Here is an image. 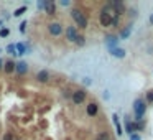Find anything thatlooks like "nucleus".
Listing matches in <instances>:
<instances>
[{"instance_id": "9d476101", "label": "nucleus", "mask_w": 153, "mask_h": 140, "mask_svg": "<svg viewBox=\"0 0 153 140\" xmlns=\"http://www.w3.org/2000/svg\"><path fill=\"white\" fill-rule=\"evenodd\" d=\"M109 51H111V54L115 58H124L125 56V50H122V48H112V50H109Z\"/></svg>"}, {"instance_id": "ddd939ff", "label": "nucleus", "mask_w": 153, "mask_h": 140, "mask_svg": "<svg viewBox=\"0 0 153 140\" xmlns=\"http://www.w3.org/2000/svg\"><path fill=\"white\" fill-rule=\"evenodd\" d=\"M45 8H46V13L48 15H54V12H56V5H54L53 2H48Z\"/></svg>"}, {"instance_id": "a878e982", "label": "nucleus", "mask_w": 153, "mask_h": 140, "mask_svg": "<svg viewBox=\"0 0 153 140\" xmlns=\"http://www.w3.org/2000/svg\"><path fill=\"white\" fill-rule=\"evenodd\" d=\"M150 23H152V25H153V13L150 15Z\"/></svg>"}, {"instance_id": "a211bd4d", "label": "nucleus", "mask_w": 153, "mask_h": 140, "mask_svg": "<svg viewBox=\"0 0 153 140\" xmlns=\"http://www.w3.org/2000/svg\"><path fill=\"white\" fill-rule=\"evenodd\" d=\"M130 30H132V26H127V28L122 32V35H120V36H122V38H127V36L130 35Z\"/></svg>"}, {"instance_id": "2eb2a0df", "label": "nucleus", "mask_w": 153, "mask_h": 140, "mask_svg": "<svg viewBox=\"0 0 153 140\" xmlns=\"http://www.w3.org/2000/svg\"><path fill=\"white\" fill-rule=\"evenodd\" d=\"M4 66H5V73H13V69H15V65H13V61H7V63H4Z\"/></svg>"}, {"instance_id": "1a4fd4ad", "label": "nucleus", "mask_w": 153, "mask_h": 140, "mask_svg": "<svg viewBox=\"0 0 153 140\" xmlns=\"http://www.w3.org/2000/svg\"><path fill=\"white\" fill-rule=\"evenodd\" d=\"M112 119H114V125H115V130H117V133H119V135H122V133H124V130H122L120 120H119V115L114 114V115H112Z\"/></svg>"}, {"instance_id": "423d86ee", "label": "nucleus", "mask_w": 153, "mask_h": 140, "mask_svg": "<svg viewBox=\"0 0 153 140\" xmlns=\"http://www.w3.org/2000/svg\"><path fill=\"white\" fill-rule=\"evenodd\" d=\"M48 30H50V33L53 36H59L61 33H63V26H61V23H50V25H48Z\"/></svg>"}, {"instance_id": "f8f14e48", "label": "nucleus", "mask_w": 153, "mask_h": 140, "mask_svg": "<svg viewBox=\"0 0 153 140\" xmlns=\"http://www.w3.org/2000/svg\"><path fill=\"white\" fill-rule=\"evenodd\" d=\"M38 79L41 81V83H46L48 79H50V73L45 71V69H43V71H40V73H38Z\"/></svg>"}, {"instance_id": "0eeeda50", "label": "nucleus", "mask_w": 153, "mask_h": 140, "mask_svg": "<svg viewBox=\"0 0 153 140\" xmlns=\"http://www.w3.org/2000/svg\"><path fill=\"white\" fill-rule=\"evenodd\" d=\"M105 43H107V46H109V50H112V48H117L119 38H117V36H112V35H109V36L105 38Z\"/></svg>"}, {"instance_id": "f03ea898", "label": "nucleus", "mask_w": 153, "mask_h": 140, "mask_svg": "<svg viewBox=\"0 0 153 140\" xmlns=\"http://www.w3.org/2000/svg\"><path fill=\"white\" fill-rule=\"evenodd\" d=\"M145 111H146V106H145V101L143 99H137L133 102V112H135V117L138 122H142V117L145 115Z\"/></svg>"}, {"instance_id": "20e7f679", "label": "nucleus", "mask_w": 153, "mask_h": 140, "mask_svg": "<svg viewBox=\"0 0 153 140\" xmlns=\"http://www.w3.org/2000/svg\"><path fill=\"white\" fill-rule=\"evenodd\" d=\"M86 101V91L84 89H78L72 92V102L74 104H82Z\"/></svg>"}, {"instance_id": "bb28decb", "label": "nucleus", "mask_w": 153, "mask_h": 140, "mask_svg": "<svg viewBox=\"0 0 153 140\" xmlns=\"http://www.w3.org/2000/svg\"><path fill=\"white\" fill-rule=\"evenodd\" d=\"M2 66H4V61H2V59H0V69H2Z\"/></svg>"}, {"instance_id": "6ab92c4d", "label": "nucleus", "mask_w": 153, "mask_h": 140, "mask_svg": "<svg viewBox=\"0 0 153 140\" xmlns=\"http://www.w3.org/2000/svg\"><path fill=\"white\" fill-rule=\"evenodd\" d=\"M74 43H78L79 46H82V45L86 43V41H84V36H82V35H79V36H78V40H76Z\"/></svg>"}, {"instance_id": "4468645a", "label": "nucleus", "mask_w": 153, "mask_h": 140, "mask_svg": "<svg viewBox=\"0 0 153 140\" xmlns=\"http://www.w3.org/2000/svg\"><path fill=\"white\" fill-rule=\"evenodd\" d=\"M15 48H17V54H25L26 53V46L23 43H17Z\"/></svg>"}, {"instance_id": "393cba45", "label": "nucleus", "mask_w": 153, "mask_h": 140, "mask_svg": "<svg viewBox=\"0 0 153 140\" xmlns=\"http://www.w3.org/2000/svg\"><path fill=\"white\" fill-rule=\"evenodd\" d=\"M146 101H148V102H153V92H148V94H146Z\"/></svg>"}, {"instance_id": "39448f33", "label": "nucleus", "mask_w": 153, "mask_h": 140, "mask_svg": "<svg viewBox=\"0 0 153 140\" xmlns=\"http://www.w3.org/2000/svg\"><path fill=\"white\" fill-rule=\"evenodd\" d=\"M78 36H79V33H78V28H76V26H68V28H66V40L76 41Z\"/></svg>"}, {"instance_id": "412c9836", "label": "nucleus", "mask_w": 153, "mask_h": 140, "mask_svg": "<svg viewBox=\"0 0 153 140\" xmlns=\"http://www.w3.org/2000/svg\"><path fill=\"white\" fill-rule=\"evenodd\" d=\"M4 140H13V135H12L10 132H7V133L4 135Z\"/></svg>"}, {"instance_id": "9b49d317", "label": "nucleus", "mask_w": 153, "mask_h": 140, "mask_svg": "<svg viewBox=\"0 0 153 140\" xmlns=\"http://www.w3.org/2000/svg\"><path fill=\"white\" fill-rule=\"evenodd\" d=\"M97 111H99V107H97V104H96V102H91V104L87 106V114H89V115H92V117L97 114Z\"/></svg>"}, {"instance_id": "aec40b11", "label": "nucleus", "mask_w": 153, "mask_h": 140, "mask_svg": "<svg viewBox=\"0 0 153 140\" xmlns=\"http://www.w3.org/2000/svg\"><path fill=\"white\" fill-rule=\"evenodd\" d=\"M46 4H48V0H43V2H38V4H36V7H38V8H45V7H46Z\"/></svg>"}, {"instance_id": "b1692460", "label": "nucleus", "mask_w": 153, "mask_h": 140, "mask_svg": "<svg viewBox=\"0 0 153 140\" xmlns=\"http://www.w3.org/2000/svg\"><path fill=\"white\" fill-rule=\"evenodd\" d=\"M25 30H26V22H23V23L20 25V32H21V33H25Z\"/></svg>"}, {"instance_id": "f257e3e1", "label": "nucleus", "mask_w": 153, "mask_h": 140, "mask_svg": "<svg viewBox=\"0 0 153 140\" xmlns=\"http://www.w3.org/2000/svg\"><path fill=\"white\" fill-rule=\"evenodd\" d=\"M115 12L111 10V7H105L104 12L100 13V25L102 26H111L114 25V20H115Z\"/></svg>"}, {"instance_id": "4be33fe9", "label": "nucleus", "mask_w": 153, "mask_h": 140, "mask_svg": "<svg viewBox=\"0 0 153 140\" xmlns=\"http://www.w3.org/2000/svg\"><path fill=\"white\" fill-rule=\"evenodd\" d=\"M0 36H2V38H5V36H8V30H7V28H4L2 32H0Z\"/></svg>"}, {"instance_id": "f3484780", "label": "nucleus", "mask_w": 153, "mask_h": 140, "mask_svg": "<svg viewBox=\"0 0 153 140\" xmlns=\"http://www.w3.org/2000/svg\"><path fill=\"white\" fill-rule=\"evenodd\" d=\"M7 53L12 54V56L17 54V48H15V45H8V46H7Z\"/></svg>"}, {"instance_id": "6e6552de", "label": "nucleus", "mask_w": 153, "mask_h": 140, "mask_svg": "<svg viewBox=\"0 0 153 140\" xmlns=\"http://www.w3.org/2000/svg\"><path fill=\"white\" fill-rule=\"evenodd\" d=\"M15 69H17L18 74H25V73L28 71V66H26V63L20 61V63H17V65H15Z\"/></svg>"}, {"instance_id": "5701e85b", "label": "nucleus", "mask_w": 153, "mask_h": 140, "mask_svg": "<svg viewBox=\"0 0 153 140\" xmlns=\"http://www.w3.org/2000/svg\"><path fill=\"white\" fill-rule=\"evenodd\" d=\"M130 140H142V139H140L138 133H132V135H130Z\"/></svg>"}, {"instance_id": "dca6fc26", "label": "nucleus", "mask_w": 153, "mask_h": 140, "mask_svg": "<svg viewBox=\"0 0 153 140\" xmlns=\"http://www.w3.org/2000/svg\"><path fill=\"white\" fill-rule=\"evenodd\" d=\"M26 12V5H23V7H20V8H17V10L13 12V15L15 17H20V15H23Z\"/></svg>"}, {"instance_id": "7ed1b4c3", "label": "nucleus", "mask_w": 153, "mask_h": 140, "mask_svg": "<svg viewBox=\"0 0 153 140\" xmlns=\"http://www.w3.org/2000/svg\"><path fill=\"white\" fill-rule=\"evenodd\" d=\"M71 17H72V20L76 22V25H79L81 28H87V18H86V15L82 13L81 10L74 8V10L71 12Z\"/></svg>"}]
</instances>
